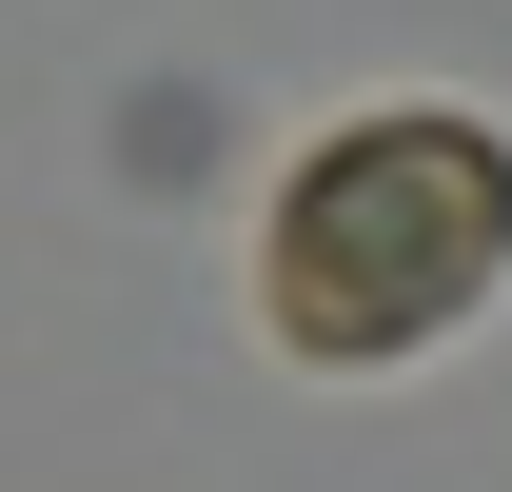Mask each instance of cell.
I'll list each match as a JSON object with an SVG mask.
<instances>
[{
	"label": "cell",
	"mask_w": 512,
	"mask_h": 492,
	"mask_svg": "<svg viewBox=\"0 0 512 492\" xmlns=\"http://www.w3.org/2000/svg\"><path fill=\"white\" fill-rule=\"evenodd\" d=\"M512 276V138L493 119H335L256 217V315L316 374H394Z\"/></svg>",
	"instance_id": "obj_1"
}]
</instances>
